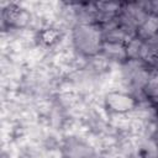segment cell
I'll return each mask as SVG.
<instances>
[{"label": "cell", "mask_w": 158, "mask_h": 158, "mask_svg": "<svg viewBox=\"0 0 158 158\" xmlns=\"http://www.w3.org/2000/svg\"><path fill=\"white\" fill-rule=\"evenodd\" d=\"M6 21L9 25L20 28L28 23L30 14L25 9H21L17 6H11L6 11Z\"/></svg>", "instance_id": "obj_3"}, {"label": "cell", "mask_w": 158, "mask_h": 158, "mask_svg": "<svg viewBox=\"0 0 158 158\" xmlns=\"http://www.w3.org/2000/svg\"><path fill=\"white\" fill-rule=\"evenodd\" d=\"M106 106L114 112H127L136 106V100L123 93H110L106 96Z\"/></svg>", "instance_id": "obj_2"}, {"label": "cell", "mask_w": 158, "mask_h": 158, "mask_svg": "<svg viewBox=\"0 0 158 158\" xmlns=\"http://www.w3.org/2000/svg\"><path fill=\"white\" fill-rule=\"evenodd\" d=\"M73 41L75 47L86 56L96 54L102 49L104 33L102 28L94 22H84L75 27L73 32Z\"/></svg>", "instance_id": "obj_1"}, {"label": "cell", "mask_w": 158, "mask_h": 158, "mask_svg": "<svg viewBox=\"0 0 158 158\" xmlns=\"http://www.w3.org/2000/svg\"><path fill=\"white\" fill-rule=\"evenodd\" d=\"M142 93L151 100H158V68L149 69Z\"/></svg>", "instance_id": "obj_4"}, {"label": "cell", "mask_w": 158, "mask_h": 158, "mask_svg": "<svg viewBox=\"0 0 158 158\" xmlns=\"http://www.w3.org/2000/svg\"><path fill=\"white\" fill-rule=\"evenodd\" d=\"M154 142H156V143H157V146H158V126H157L156 132H154Z\"/></svg>", "instance_id": "obj_5"}]
</instances>
